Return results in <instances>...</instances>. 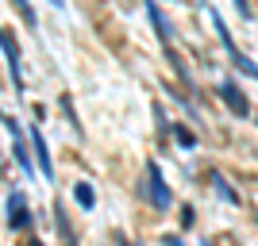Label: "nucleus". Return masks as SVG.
I'll use <instances>...</instances> for the list:
<instances>
[{
    "instance_id": "nucleus-1",
    "label": "nucleus",
    "mask_w": 258,
    "mask_h": 246,
    "mask_svg": "<svg viewBox=\"0 0 258 246\" xmlns=\"http://www.w3.org/2000/svg\"><path fill=\"white\" fill-rule=\"evenodd\" d=\"M0 50H4V58H8V73L12 81H16V93H23V69H20V43L12 39L8 27H0Z\"/></svg>"
},
{
    "instance_id": "nucleus-2",
    "label": "nucleus",
    "mask_w": 258,
    "mask_h": 246,
    "mask_svg": "<svg viewBox=\"0 0 258 246\" xmlns=\"http://www.w3.org/2000/svg\"><path fill=\"white\" fill-rule=\"evenodd\" d=\"M147 196H151L154 208H170V189L162 181V170L154 161H147Z\"/></svg>"
},
{
    "instance_id": "nucleus-3",
    "label": "nucleus",
    "mask_w": 258,
    "mask_h": 246,
    "mask_svg": "<svg viewBox=\"0 0 258 246\" xmlns=\"http://www.w3.org/2000/svg\"><path fill=\"white\" fill-rule=\"evenodd\" d=\"M8 227L12 231H27L31 227V212H27V196L23 193L8 196Z\"/></svg>"
},
{
    "instance_id": "nucleus-4",
    "label": "nucleus",
    "mask_w": 258,
    "mask_h": 246,
    "mask_svg": "<svg viewBox=\"0 0 258 246\" xmlns=\"http://www.w3.org/2000/svg\"><path fill=\"white\" fill-rule=\"evenodd\" d=\"M212 23H216V31H220V39H224V50L231 54V62L239 65V69H243V73H258L254 65L247 62V58H243V50H239L235 43H231V35H227V27H224V20H220V12H212Z\"/></svg>"
},
{
    "instance_id": "nucleus-5",
    "label": "nucleus",
    "mask_w": 258,
    "mask_h": 246,
    "mask_svg": "<svg viewBox=\"0 0 258 246\" xmlns=\"http://www.w3.org/2000/svg\"><path fill=\"white\" fill-rule=\"evenodd\" d=\"M31 150H35V158H39V173H43L46 181H54L50 150H46V139H43V131H39V127H31Z\"/></svg>"
},
{
    "instance_id": "nucleus-6",
    "label": "nucleus",
    "mask_w": 258,
    "mask_h": 246,
    "mask_svg": "<svg viewBox=\"0 0 258 246\" xmlns=\"http://www.w3.org/2000/svg\"><path fill=\"white\" fill-rule=\"evenodd\" d=\"M220 97H224V104L231 108L235 116H250V104H247V97H243V93H239V89L231 85V81H224V85H220Z\"/></svg>"
},
{
    "instance_id": "nucleus-7",
    "label": "nucleus",
    "mask_w": 258,
    "mask_h": 246,
    "mask_svg": "<svg viewBox=\"0 0 258 246\" xmlns=\"http://www.w3.org/2000/svg\"><path fill=\"white\" fill-rule=\"evenodd\" d=\"M74 200L81 204L85 212H93V208H97V193H93V185H89V181H77L74 185Z\"/></svg>"
},
{
    "instance_id": "nucleus-8",
    "label": "nucleus",
    "mask_w": 258,
    "mask_h": 246,
    "mask_svg": "<svg viewBox=\"0 0 258 246\" xmlns=\"http://www.w3.org/2000/svg\"><path fill=\"white\" fill-rule=\"evenodd\" d=\"M147 16H151V23L158 27V39L170 46V27H166V20H162V12H158V4H154V0H147Z\"/></svg>"
},
{
    "instance_id": "nucleus-9",
    "label": "nucleus",
    "mask_w": 258,
    "mask_h": 246,
    "mask_svg": "<svg viewBox=\"0 0 258 246\" xmlns=\"http://www.w3.org/2000/svg\"><path fill=\"white\" fill-rule=\"evenodd\" d=\"M12 154H16V161H20L23 170H31V154H27V142H23V135H12Z\"/></svg>"
},
{
    "instance_id": "nucleus-10",
    "label": "nucleus",
    "mask_w": 258,
    "mask_h": 246,
    "mask_svg": "<svg viewBox=\"0 0 258 246\" xmlns=\"http://www.w3.org/2000/svg\"><path fill=\"white\" fill-rule=\"evenodd\" d=\"M54 215H58V231H62V242H66V246H77V238H74V231H70V219H66V215H62V212H54Z\"/></svg>"
},
{
    "instance_id": "nucleus-11",
    "label": "nucleus",
    "mask_w": 258,
    "mask_h": 246,
    "mask_svg": "<svg viewBox=\"0 0 258 246\" xmlns=\"http://www.w3.org/2000/svg\"><path fill=\"white\" fill-rule=\"evenodd\" d=\"M173 135H177V142H181V146H197V139H193L185 127H173Z\"/></svg>"
},
{
    "instance_id": "nucleus-12",
    "label": "nucleus",
    "mask_w": 258,
    "mask_h": 246,
    "mask_svg": "<svg viewBox=\"0 0 258 246\" xmlns=\"http://www.w3.org/2000/svg\"><path fill=\"white\" fill-rule=\"evenodd\" d=\"M235 8H239V16H250V8H247V0H235Z\"/></svg>"
},
{
    "instance_id": "nucleus-13",
    "label": "nucleus",
    "mask_w": 258,
    "mask_h": 246,
    "mask_svg": "<svg viewBox=\"0 0 258 246\" xmlns=\"http://www.w3.org/2000/svg\"><path fill=\"white\" fill-rule=\"evenodd\" d=\"M166 246H185V242H181V238H166Z\"/></svg>"
},
{
    "instance_id": "nucleus-14",
    "label": "nucleus",
    "mask_w": 258,
    "mask_h": 246,
    "mask_svg": "<svg viewBox=\"0 0 258 246\" xmlns=\"http://www.w3.org/2000/svg\"><path fill=\"white\" fill-rule=\"evenodd\" d=\"M119 246H131V242H123V238H119Z\"/></svg>"
},
{
    "instance_id": "nucleus-15",
    "label": "nucleus",
    "mask_w": 258,
    "mask_h": 246,
    "mask_svg": "<svg viewBox=\"0 0 258 246\" xmlns=\"http://www.w3.org/2000/svg\"><path fill=\"white\" fill-rule=\"evenodd\" d=\"M201 246H212V242H201Z\"/></svg>"
},
{
    "instance_id": "nucleus-16",
    "label": "nucleus",
    "mask_w": 258,
    "mask_h": 246,
    "mask_svg": "<svg viewBox=\"0 0 258 246\" xmlns=\"http://www.w3.org/2000/svg\"><path fill=\"white\" fill-rule=\"evenodd\" d=\"M35 246H43V242H35Z\"/></svg>"
}]
</instances>
